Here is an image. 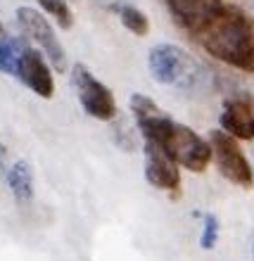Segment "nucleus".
Here are the masks:
<instances>
[{
    "mask_svg": "<svg viewBox=\"0 0 254 261\" xmlns=\"http://www.w3.org/2000/svg\"><path fill=\"white\" fill-rule=\"evenodd\" d=\"M38 5L45 10V12L57 21V27L62 29H71L74 24V14H71V7H69L67 0H36Z\"/></svg>",
    "mask_w": 254,
    "mask_h": 261,
    "instance_id": "4468645a",
    "label": "nucleus"
},
{
    "mask_svg": "<svg viewBox=\"0 0 254 261\" xmlns=\"http://www.w3.org/2000/svg\"><path fill=\"white\" fill-rule=\"evenodd\" d=\"M7 171H10V164H7V147L0 143V178H5Z\"/></svg>",
    "mask_w": 254,
    "mask_h": 261,
    "instance_id": "dca6fc26",
    "label": "nucleus"
},
{
    "mask_svg": "<svg viewBox=\"0 0 254 261\" xmlns=\"http://www.w3.org/2000/svg\"><path fill=\"white\" fill-rule=\"evenodd\" d=\"M114 12L119 14L121 24L129 29L131 34L147 36V31H150V19H147V14H145L143 10H138V7H133V5H126V3H117V5H114Z\"/></svg>",
    "mask_w": 254,
    "mask_h": 261,
    "instance_id": "ddd939ff",
    "label": "nucleus"
},
{
    "mask_svg": "<svg viewBox=\"0 0 254 261\" xmlns=\"http://www.w3.org/2000/svg\"><path fill=\"white\" fill-rule=\"evenodd\" d=\"M5 180L17 202L29 204L34 199V169H31V164L27 159H17L14 164H10V171H7Z\"/></svg>",
    "mask_w": 254,
    "mask_h": 261,
    "instance_id": "9b49d317",
    "label": "nucleus"
},
{
    "mask_svg": "<svg viewBox=\"0 0 254 261\" xmlns=\"http://www.w3.org/2000/svg\"><path fill=\"white\" fill-rule=\"evenodd\" d=\"M219 242V219L214 214H205V228L199 235V247L202 249H214Z\"/></svg>",
    "mask_w": 254,
    "mask_h": 261,
    "instance_id": "2eb2a0df",
    "label": "nucleus"
},
{
    "mask_svg": "<svg viewBox=\"0 0 254 261\" xmlns=\"http://www.w3.org/2000/svg\"><path fill=\"white\" fill-rule=\"evenodd\" d=\"M173 21L190 36H197L223 10V0H162Z\"/></svg>",
    "mask_w": 254,
    "mask_h": 261,
    "instance_id": "6e6552de",
    "label": "nucleus"
},
{
    "mask_svg": "<svg viewBox=\"0 0 254 261\" xmlns=\"http://www.w3.org/2000/svg\"><path fill=\"white\" fill-rule=\"evenodd\" d=\"M17 21H19V27L24 31V36L29 38V43L41 50L57 71H64L67 69V55H64V48L60 38H57L55 29L50 27V21L45 19V14H41L34 7H19L17 10Z\"/></svg>",
    "mask_w": 254,
    "mask_h": 261,
    "instance_id": "423d86ee",
    "label": "nucleus"
},
{
    "mask_svg": "<svg viewBox=\"0 0 254 261\" xmlns=\"http://www.w3.org/2000/svg\"><path fill=\"white\" fill-rule=\"evenodd\" d=\"M150 76L162 86L188 95H199L209 88V71L197 57L173 43H159L147 53Z\"/></svg>",
    "mask_w": 254,
    "mask_h": 261,
    "instance_id": "7ed1b4c3",
    "label": "nucleus"
},
{
    "mask_svg": "<svg viewBox=\"0 0 254 261\" xmlns=\"http://www.w3.org/2000/svg\"><path fill=\"white\" fill-rule=\"evenodd\" d=\"M14 79L24 83L29 90H34L36 95L45 97V100L55 95V79H53V71H50V64L45 62V55L38 48L29 45L27 41L21 45Z\"/></svg>",
    "mask_w": 254,
    "mask_h": 261,
    "instance_id": "0eeeda50",
    "label": "nucleus"
},
{
    "mask_svg": "<svg viewBox=\"0 0 254 261\" xmlns=\"http://www.w3.org/2000/svg\"><path fill=\"white\" fill-rule=\"evenodd\" d=\"M21 45H24V38L10 36L5 31V27H3V21H0V71H3V74L14 76Z\"/></svg>",
    "mask_w": 254,
    "mask_h": 261,
    "instance_id": "f8f14e48",
    "label": "nucleus"
},
{
    "mask_svg": "<svg viewBox=\"0 0 254 261\" xmlns=\"http://www.w3.org/2000/svg\"><path fill=\"white\" fill-rule=\"evenodd\" d=\"M221 128L238 140H254V97L238 95L231 97L221 107Z\"/></svg>",
    "mask_w": 254,
    "mask_h": 261,
    "instance_id": "9d476101",
    "label": "nucleus"
},
{
    "mask_svg": "<svg viewBox=\"0 0 254 261\" xmlns=\"http://www.w3.org/2000/svg\"><path fill=\"white\" fill-rule=\"evenodd\" d=\"M192 38L214 60L254 74V17L242 7L223 5V10Z\"/></svg>",
    "mask_w": 254,
    "mask_h": 261,
    "instance_id": "f03ea898",
    "label": "nucleus"
},
{
    "mask_svg": "<svg viewBox=\"0 0 254 261\" xmlns=\"http://www.w3.org/2000/svg\"><path fill=\"white\" fill-rule=\"evenodd\" d=\"M131 112L136 117L138 130L145 143H155L164 147L173 157V162L192 173H202L214 162L212 143L197 136L192 128L173 121L169 114L159 110L155 100L143 93L131 95Z\"/></svg>",
    "mask_w": 254,
    "mask_h": 261,
    "instance_id": "f257e3e1",
    "label": "nucleus"
},
{
    "mask_svg": "<svg viewBox=\"0 0 254 261\" xmlns=\"http://www.w3.org/2000/svg\"><path fill=\"white\" fill-rule=\"evenodd\" d=\"M71 83L76 88L79 102L86 110V114L100 119V121H112L117 117V100L107 86H105L97 76H93L86 69V64L76 62L71 71Z\"/></svg>",
    "mask_w": 254,
    "mask_h": 261,
    "instance_id": "39448f33",
    "label": "nucleus"
},
{
    "mask_svg": "<svg viewBox=\"0 0 254 261\" xmlns=\"http://www.w3.org/2000/svg\"><path fill=\"white\" fill-rule=\"evenodd\" d=\"M209 143L214 150V162L219 166L221 176L231 180L233 186L252 188L254 186V169L247 162L245 152L240 147V140L228 136L223 128H214L209 133Z\"/></svg>",
    "mask_w": 254,
    "mask_h": 261,
    "instance_id": "20e7f679",
    "label": "nucleus"
},
{
    "mask_svg": "<svg viewBox=\"0 0 254 261\" xmlns=\"http://www.w3.org/2000/svg\"><path fill=\"white\" fill-rule=\"evenodd\" d=\"M145 178L152 188L164 193H179L181 188V166L164 147L155 143H145Z\"/></svg>",
    "mask_w": 254,
    "mask_h": 261,
    "instance_id": "1a4fd4ad",
    "label": "nucleus"
}]
</instances>
